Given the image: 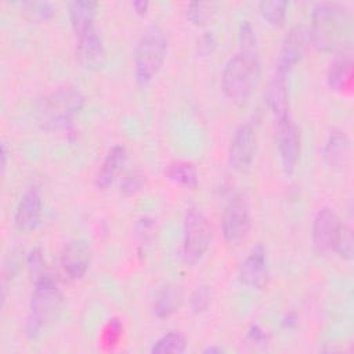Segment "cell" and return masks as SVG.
Listing matches in <instances>:
<instances>
[{
  "mask_svg": "<svg viewBox=\"0 0 354 354\" xmlns=\"http://www.w3.org/2000/svg\"><path fill=\"white\" fill-rule=\"evenodd\" d=\"M277 123L281 163L285 173L290 174L296 169V165L300 158V133L290 115L277 120Z\"/></svg>",
  "mask_w": 354,
  "mask_h": 354,
  "instance_id": "12",
  "label": "cell"
},
{
  "mask_svg": "<svg viewBox=\"0 0 354 354\" xmlns=\"http://www.w3.org/2000/svg\"><path fill=\"white\" fill-rule=\"evenodd\" d=\"M183 301V292L178 286L165 285L162 286L153 299L152 311L158 318H167L177 311Z\"/></svg>",
  "mask_w": 354,
  "mask_h": 354,
  "instance_id": "19",
  "label": "cell"
},
{
  "mask_svg": "<svg viewBox=\"0 0 354 354\" xmlns=\"http://www.w3.org/2000/svg\"><path fill=\"white\" fill-rule=\"evenodd\" d=\"M252 227L248 202L242 196H234L224 209L221 217V232L227 242L236 243L246 238Z\"/></svg>",
  "mask_w": 354,
  "mask_h": 354,
  "instance_id": "7",
  "label": "cell"
},
{
  "mask_svg": "<svg viewBox=\"0 0 354 354\" xmlns=\"http://www.w3.org/2000/svg\"><path fill=\"white\" fill-rule=\"evenodd\" d=\"M91 261L90 242L83 238L69 241L61 252V267L71 279H80L88 270Z\"/></svg>",
  "mask_w": 354,
  "mask_h": 354,
  "instance_id": "14",
  "label": "cell"
},
{
  "mask_svg": "<svg viewBox=\"0 0 354 354\" xmlns=\"http://www.w3.org/2000/svg\"><path fill=\"white\" fill-rule=\"evenodd\" d=\"M267 336L264 333V330L259 326V325H252L245 336V342L246 343H252V344H257V343H266Z\"/></svg>",
  "mask_w": 354,
  "mask_h": 354,
  "instance_id": "33",
  "label": "cell"
},
{
  "mask_svg": "<svg viewBox=\"0 0 354 354\" xmlns=\"http://www.w3.org/2000/svg\"><path fill=\"white\" fill-rule=\"evenodd\" d=\"M270 278V266L267 248L263 243L254 245L242 261L239 268V279L252 289H263Z\"/></svg>",
  "mask_w": 354,
  "mask_h": 354,
  "instance_id": "11",
  "label": "cell"
},
{
  "mask_svg": "<svg viewBox=\"0 0 354 354\" xmlns=\"http://www.w3.org/2000/svg\"><path fill=\"white\" fill-rule=\"evenodd\" d=\"M22 7L28 14L39 19H48L55 14L53 4L48 1H26Z\"/></svg>",
  "mask_w": 354,
  "mask_h": 354,
  "instance_id": "27",
  "label": "cell"
},
{
  "mask_svg": "<svg viewBox=\"0 0 354 354\" xmlns=\"http://www.w3.org/2000/svg\"><path fill=\"white\" fill-rule=\"evenodd\" d=\"M209 301H210V292H209V288L206 285L198 286L189 297L191 310L196 314L205 311L209 306Z\"/></svg>",
  "mask_w": 354,
  "mask_h": 354,
  "instance_id": "30",
  "label": "cell"
},
{
  "mask_svg": "<svg viewBox=\"0 0 354 354\" xmlns=\"http://www.w3.org/2000/svg\"><path fill=\"white\" fill-rule=\"evenodd\" d=\"M342 221L330 207H321L313 220L311 241L318 253H326L335 249L342 231Z\"/></svg>",
  "mask_w": 354,
  "mask_h": 354,
  "instance_id": "9",
  "label": "cell"
},
{
  "mask_svg": "<svg viewBox=\"0 0 354 354\" xmlns=\"http://www.w3.org/2000/svg\"><path fill=\"white\" fill-rule=\"evenodd\" d=\"M322 156L326 165L333 169H340L347 163L350 156V140L343 130L329 133L322 148Z\"/></svg>",
  "mask_w": 354,
  "mask_h": 354,
  "instance_id": "18",
  "label": "cell"
},
{
  "mask_svg": "<svg viewBox=\"0 0 354 354\" xmlns=\"http://www.w3.org/2000/svg\"><path fill=\"white\" fill-rule=\"evenodd\" d=\"M212 241V228L203 212L189 207L183 228V259L188 264H196L206 254Z\"/></svg>",
  "mask_w": 354,
  "mask_h": 354,
  "instance_id": "5",
  "label": "cell"
},
{
  "mask_svg": "<svg viewBox=\"0 0 354 354\" xmlns=\"http://www.w3.org/2000/svg\"><path fill=\"white\" fill-rule=\"evenodd\" d=\"M239 41L242 50H254L256 36L249 21H241L239 24Z\"/></svg>",
  "mask_w": 354,
  "mask_h": 354,
  "instance_id": "32",
  "label": "cell"
},
{
  "mask_svg": "<svg viewBox=\"0 0 354 354\" xmlns=\"http://www.w3.org/2000/svg\"><path fill=\"white\" fill-rule=\"evenodd\" d=\"M0 159H1V163H0V166H1V171H4V169H6V166H7V147H6V144H4V142L1 144V149H0Z\"/></svg>",
  "mask_w": 354,
  "mask_h": 354,
  "instance_id": "35",
  "label": "cell"
},
{
  "mask_svg": "<svg viewBox=\"0 0 354 354\" xmlns=\"http://www.w3.org/2000/svg\"><path fill=\"white\" fill-rule=\"evenodd\" d=\"M41 218V196L37 187L30 185L28 187L14 213V223L18 230L21 231H32L35 230Z\"/></svg>",
  "mask_w": 354,
  "mask_h": 354,
  "instance_id": "15",
  "label": "cell"
},
{
  "mask_svg": "<svg viewBox=\"0 0 354 354\" xmlns=\"http://www.w3.org/2000/svg\"><path fill=\"white\" fill-rule=\"evenodd\" d=\"M224 350L221 348V347H216V346H212V347H207L206 350H205V353H210V354H213V353H223Z\"/></svg>",
  "mask_w": 354,
  "mask_h": 354,
  "instance_id": "36",
  "label": "cell"
},
{
  "mask_svg": "<svg viewBox=\"0 0 354 354\" xmlns=\"http://www.w3.org/2000/svg\"><path fill=\"white\" fill-rule=\"evenodd\" d=\"M342 8L336 3H317L311 11V29L308 30L310 41L318 48H328L333 40L336 22Z\"/></svg>",
  "mask_w": 354,
  "mask_h": 354,
  "instance_id": "6",
  "label": "cell"
},
{
  "mask_svg": "<svg viewBox=\"0 0 354 354\" xmlns=\"http://www.w3.org/2000/svg\"><path fill=\"white\" fill-rule=\"evenodd\" d=\"M156 230V223L152 217L149 216H142L141 218L137 220L136 225H134V236L138 239V241H149L152 236H153V232Z\"/></svg>",
  "mask_w": 354,
  "mask_h": 354,
  "instance_id": "29",
  "label": "cell"
},
{
  "mask_svg": "<svg viewBox=\"0 0 354 354\" xmlns=\"http://www.w3.org/2000/svg\"><path fill=\"white\" fill-rule=\"evenodd\" d=\"M126 160H127L126 148L123 145L112 147L108 151V153L105 155V158L95 174L94 183H95L97 188H100V189L108 188L115 181V178L119 176Z\"/></svg>",
  "mask_w": 354,
  "mask_h": 354,
  "instance_id": "17",
  "label": "cell"
},
{
  "mask_svg": "<svg viewBox=\"0 0 354 354\" xmlns=\"http://www.w3.org/2000/svg\"><path fill=\"white\" fill-rule=\"evenodd\" d=\"M82 108V93L75 87H61L37 101L35 116L43 129L58 130L69 126Z\"/></svg>",
  "mask_w": 354,
  "mask_h": 354,
  "instance_id": "2",
  "label": "cell"
},
{
  "mask_svg": "<svg viewBox=\"0 0 354 354\" xmlns=\"http://www.w3.org/2000/svg\"><path fill=\"white\" fill-rule=\"evenodd\" d=\"M353 79V62L348 57L335 58L326 71V83L332 90L343 91L350 87Z\"/></svg>",
  "mask_w": 354,
  "mask_h": 354,
  "instance_id": "21",
  "label": "cell"
},
{
  "mask_svg": "<svg viewBox=\"0 0 354 354\" xmlns=\"http://www.w3.org/2000/svg\"><path fill=\"white\" fill-rule=\"evenodd\" d=\"M187 348V339L181 332L170 330L159 336L151 346L153 354H181Z\"/></svg>",
  "mask_w": 354,
  "mask_h": 354,
  "instance_id": "23",
  "label": "cell"
},
{
  "mask_svg": "<svg viewBox=\"0 0 354 354\" xmlns=\"http://www.w3.org/2000/svg\"><path fill=\"white\" fill-rule=\"evenodd\" d=\"M260 61L254 50H239L224 65L221 88L228 100L235 104L246 102L253 94L260 79Z\"/></svg>",
  "mask_w": 354,
  "mask_h": 354,
  "instance_id": "1",
  "label": "cell"
},
{
  "mask_svg": "<svg viewBox=\"0 0 354 354\" xmlns=\"http://www.w3.org/2000/svg\"><path fill=\"white\" fill-rule=\"evenodd\" d=\"M169 48V39L158 25L148 26L140 36L133 58L134 80L140 86L148 84L160 71Z\"/></svg>",
  "mask_w": 354,
  "mask_h": 354,
  "instance_id": "3",
  "label": "cell"
},
{
  "mask_svg": "<svg viewBox=\"0 0 354 354\" xmlns=\"http://www.w3.org/2000/svg\"><path fill=\"white\" fill-rule=\"evenodd\" d=\"M28 271L33 281H37L44 275L43 272V254L40 249H33L28 256Z\"/></svg>",
  "mask_w": 354,
  "mask_h": 354,
  "instance_id": "31",
  "label": "cell"
},
{
  "mask_svg": "<svg viewBox=\"0 0 354 354\" xmlns=\"http://www.w3.org/2000/svg\"><path fill=\"white\" fill-rule=\"evenodd\" d=\"M308 44V30L303 25L292 26L282 40L277 64L292 69L306 54Z\"/></svg>",
  "mask_w": 354,
  "mask_h": 354,
  "instance_id": "16",
  "label": "cell"
},
{
  "mask_svg": "<svg viewBox=\"0 0 354 354\" xmlns=\"http://www.w3.org/2000/svg\"><path fill=\"white\" fill-rule=\"evenodd\" d=\"M62 303V293L57 282L43 275L35 281V288L29 301V311L24 326V333L28 339H36L43 329L53 321Z\"/></svg>",
  "mask_w": 354,
  "mask_h": 354,
  "instance_id": "4",
  "label": "cell"
},
{
  "mask_svg": "<svg viewBox=\"0 0 354 354\" xmlns=\"http://www.w3.org/2000/svg\"><path fill=\"white\" fill-rule=\"evenodd\" d=\"M166 176L173 183L185 187V188H195L199 181V174L196 167L188 162H173L166 169Z\"/></svg>",
  "mask_w": 354,
  "mask_h": 354,
  "instance_id": "22",
  "label": "cell"
},
{
  "mask_svg": "<svg viewBox=\"0 0 354 354\" xmlns=\"http://www.w3.org/2000/svg\"><path fill=\"white\" fill-rule=\"evenodd\" d=\"M76 61L83 69L100 71L106 62V50L95 28L76 35Z\"/></svg>",
  "mask_w": 354,
  "mask_h": 354,
  "instance_id": "10",
  "label": "cell"
},
{
  "mask_svg": "<svg viewBox=\"0 0 354 354\" xmlns=\"http://www.w3.org/2000/svg\"><path fill=\"white\" fill-rule=\"evenodd\" d=\"M290 68L275 64L274 72L267 83L264 101L277 120L289 115V91H290Z\"/></svg>",
  "mask_w": 354,
  "mask_h": 354,
  "instance_id": "8",
  "label": "cell"
},
{
  "mask_svg": "<svg viewBox=\"0 0 354 354\" xmlns=\"http://www.w3.org/2000/svg\"><path fill=\"white\" fill-rule=\"evenodd\" d=\"M97 3L91 0H75L69 4V19L76 35L94 26Z\"/></svg>",
  "mask_w": 354,
  "mask_h": 354,
  "instance_id": "20",
  "label": "cell"
},
{
  "mask_svg": "<svg viewBox=\"0 0 354 354\" xmlns=\"http://www.w3.org/2000/svg\"><path fill=\"white\" fill-rule=\"evenodd\" d=\"M144 184H145L144 174L137 170H131L123 174V177L120 178L119 187H120V192H123L124 195H133L138 192Z\"/></svg>",
  "mask_w": 354,
  "mask_h": 354,
  "instance_id": "26",
  "label": "cell"
},
{
  "mask_svg": "<svg viewBox=\"0 0 354 354\" xmlns=\"http://www.w3.org/2000/svg\"><path fill=\"white\" fill-rule=\"evenodd\" d=\"M261 17L271 25H282L288 11V1L285 0H261L259 3Z\"/></svg>",
  "mask_w": 354,
  "mask_h": 354,
  "instance_id": "24",
  "label": "cell"
},
{
  "mask_svg": "<svg viewBox=\"0 0 354 354\" xmlns=\"http://www.w3.org/2000/svg\"><path fill=\"white\" fill-rule=\"evenodd\" d=\"M335 252L339 253L340 257L343 259H351L353 256V234L351 230L343 224L342 231L339 234V238L335 245Z\"/></svg>",
  "mask_w": 354,
  "mask_h": 354,
  "instance_id": "28",
  "label": "cell"
},
{
  "mask_svg": "<svg viewBox=\"0 0 354 354\" xmlns=\"http://www.w3.org/2000/svg\"><path fill=\"white\" fill-rule=\"evenodd\" d=\"M256 152V134L252 124H241L230 141L228 162L236 170H243L250 166Z\"/></svg>",
  "mask_w": 354,
  "mask_h": 354,
  "instance_id": "13",
  "label": "cell"
},
{
  "mask_svg": "<svg viewBox=\"0 0 354 354\" xmlns=\"http://www.w3.org/2000/svg\"><path fill=\"white\" fill-rule=\"evenodd\" d=\"M131 6L137 14H145L149 7V3L144 1V0H137V1H133Z\"/></svg>",
  "mask_w": 354,
  "mask_h": 354,
  "instance_id": "34",
  "label": "cell"
},
{
  "mask_svg": "<svg viewBox=\"0 0 354 354\" xmlns=\"http://www.w3.org/2000/svg\"><path fill=\"white\" fill-rule=\"evenodd\" d=\"M216 8L214 1H191L187 6V18L195 25H203L213 18Z\"/></svg>",
  "mask_w": 354,
  "mask_h": 354,
  "instance_id": "25",
  "label": "cell"
}]
</instances>
